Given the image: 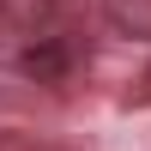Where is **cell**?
Returning a JSON list of instances; mask_svg holds the SVG:
<instances>
[{
  "label": "cell",
  "mask_w": 151,
  "mask_h": 151,
  "mask_svg": "<svg viewBox=\"0 0 151 151\" xmlns=\"http://www.w3.org/2000/svg\"><path fill=\"white\" fill-rule=\"evenodd\" d=\"M24 73H36V79H60V73H67V48H60L55 36H36V42L24 48Z\"/></svg>",
  "instance_id": "6da1fadb"
},
{
  "label": "cell",
  "mask_w": 151,
  "mask_h": 151,
  "mask_svg": "<svg viewBox=\"0 0 151 151\" xmlns=\"http://www.w3.org/2000/svg\"><path fill=\"white\" fill-rule=\"evenodd\" d=\"M60 0H0V12H6L12 24H24V30H42L48 18H55Z\"/></svg>",
  "instance_id": "7a4b0ae2"
}]
</instances>
